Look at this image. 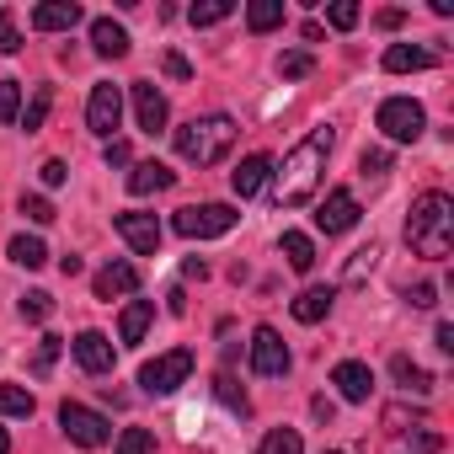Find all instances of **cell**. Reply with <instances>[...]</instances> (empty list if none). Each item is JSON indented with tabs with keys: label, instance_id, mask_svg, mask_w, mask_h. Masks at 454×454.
I'll return each mask as SVG.
<instances>
[{
	"label": "cell",
	"instance_id": "obj_1",
	"mask_svg": "<svg viewBox=\"0 0 454 454\" xmlns=\"http://www.w3.org/2000/svg\"><path fill=\"white\" fill-rule=\"evenodd\" d=\"M332 145H337L332 129H316L310 139H300V145L289 150V160H284V171H278V187H273V203H278V208H300V203L316 198Z\"/></svg>",
	"mask_w": 454,
	"mask_h": 454
},
{
	"label": "cell",
	"instance_id": "obj_2",
	"mask_svg": "<svg viewBox=\"0 0 454 454\" xmlns=\"http://www.w3.org/2000/svg\"><path fill=\"white\" fill-rule=\"evenodd\" d=\"M406 247L427 262H443L454 247V203L449 192H422L406 214Z\"/></svg>",
	"mask_w": 454,
	"mask_h": 454
},
{
	"label": "cell",
	"instance_id": "obj_3",
	"mask_svg": "<svg viewBox=\"0 0 454 454\" xmlns=\"http://www.w3.org/2000/svg\"><path fill=\"white\" fill-rule=\"evenodd\" d=\"M171 145H176V155L187 166H219L224 155H231V145H236V123L224 118V113H208V118L182 123L171 134Z\"/></svg>",
	"mask_w": 454,
	"mask_h": 454
},
{
	"label": "cell",
	"instance_id": "obj_4",
	"mask_svg": "<svg viewBox=\"0 0 454 454\" xmlns=\"http://www.w3.org/2000/svg\"><path fill=\"white\" fill-rule=\"evenodd\" d=\"M236 208L231 203H192V208H182L171 224H176V236H187V241H214V236H231L236 231Z\"/></svg>",
	"mask_w": 454,
	"mask_h": 454
},
{
	"label": "cell",
	"instance_id": "obj_5",
	"mask_svg": "<svg viewBox=\"0 0 454 454\" xmlns=\"http://www.w3.org/2000/svg\"><path fill=\"white\" fill-rule=\"evenodd\" d=\"M374 123L385 129V139H395V145H417L422 129H427V113H422V102H411V97H385L380 113H374Z\"/></svg>",
	"mask_w": 454,
	"mask_h": 454
},
{
	"label": "cell",
	"instance_id": "obj_6",
	"mask_svg": "<svg viewBox=\"0 0 454 454\" xmlns=\"http://www.w3.org/2000/svg\"><path fill=\"white\" fill-rule=\"evenodd\" d=\"M187 374H192V353L187 348H171V353H160V358H150L139 369V385L150 395H171L176 385H187Z\"/></svg>",
	"mask_w": 454,
	"mask_h": 454
},
{
	"label": "cell",
	"instance_id": "obj_7",
	"mask_svg": "<svg viewBox=\"0 0 454 454\" xmlns=\"http://www.w3.org/2000/svg\"><path fill=\"white\" fill-rule=\"evenodd\" d=\"M59 427H65L70 443H81V449H102V443L113 438V422H107L102 411L81 406V401H65V406H59Z\"/></svg>",
	"mask_w": 454,
	"mask_h": 454
},
{
	"label": "cell",
	"instance_id": "obj_8",
	"mask_svg": "<svg viewBox=\"0 0 454 454\" xmlns=\"http://www.w3.org/2000/svg\"><path fill=\"white\" fill-rule=\"evenodd\" d=\"M118 123H123V86H113V81L91 86V102H86V129H91V134H102V139H113V134H118Z\"/></svg>",
	"mask_w": 454,
	"mask_h": 454
},
{
	"label": "cell",
	"instance_id": "obj_9",
	"mask_svg": "<svg viewBox=\"0 0 454 454\" xmlns=\"http://www.w3.org/2000/svg\"><path fill=\"white\" fill-rule=\"evenodd\" d=\"M289 348H284V337L273 332V326H257L252 332V374H262V380H278V374H289Z\"/></svg>",
	"mask_w": 454,
	"mask_h": 454
},
{
	"label": "cell",
	"instance_id": "obj_10",
	"mask_svg": "<svg viewBox=\"0 0 454 454\" xmlns=\"http://www.w3.org/2000/svg\"><path fill=\"white\" fill-rule=\"evenodd\" d=\"M113 231L139 252V257H155L160 252V224H155V214H113Z\"/></svg>",
	"mask_w": 454,
	"mask_h": 454
},
{
	"label": "cell",
	"instance_id": "obj_11",
	"mask_svg": "<svg viewBox=\"0 0 454 454\" xmlns=\"http://www.w3.org/2000/svg\"><path fill=\"white\" fill-rule=\"evenodd\" d=\"M353 224H358V198H353L348 187L326 192V203L316 208V231H326V236H342V231H353Z\"/></svg>",
	"mask_w": 454,
	"mask_h": 454
},
{
	"label": "cell",
	"instance_id": "obj_12",
	"mask_svg": "<svg viewBox=\"0 0 454 454\" xmlns=\"http://www.w3.org/2000/svg\"><path fill=\"white\" fill-rule=\"evenodd\" d=\"M70 353H75V364L86 369V374H113V337H102V332H81L75 342H70Z\"/></svg>",
	"mask_w": 454,
	"mask_h": 454
},
{
	"label": "cell",
	"instance_id": "obj_13",
	"mask_svg": "<svg viewBox=\"0 0 454 454\" xmlns=\"http://www.w3.org/2000/svg\"><path fill=\"white\" fill-rule=\"evenodd\" d=\"M332 385L342 390V401H369V390H374V374H369V364H358V358H342L337 369H332Z\"/></svg>",
	"mask_w": 454,
	"mask_h": 454
},
{
	"label": "cell",
	"instance_id": "obj_14",
	"mask_svg": "<svg viewBox=\"0 0 454 454\" xmlns=\"http://www.w3.org/2000/svg\"><path fill=\"white\" fill-rule=\"evenodd\" d=\"M134 118H139L145 134H160L166 129V97L150 81H134Z\"/></svg>",
	"mask_w": 454,
	"mask_h": 454
},
{
	"label": "cell",
	"instance_id": "obj_15",
	"mask_svg": "<svg viewBox=\"0 0 454 454\" xmlns=\"http://www.w3.org/2000/svg\"><path fill=\"white\" fill-rule=\"evenodd\" d=\"M91 284H97V300H118V294H134L139 289V268L134 262H107Z\"/></svg>",
	"mask_w": 454,
	"mask_h": 454
},
{
	"label": "cell",
	"instance_id": "obj_16",
	"mask_svg": "<svg viewBox=\"0 0 454 454\" xmlns=\"http://www.w3.org/2000/svg\"><path fill=\"white\" fill-rule=\"evenodd\" d=\"M268 176H273V155H247V160L231 171V187H236L241 198H252V192L268 187Z\"/></svg>",
	"mask_w": 454,
	"mask_h": 454
},
{
	"label": "cell",
	"instance_id": "obj_17",
	"mask_svg": "<svg viewBox=\"0 0 454 454\" xmlns=\"http://www.w3.org/2000/svg\"><path fill=\"white\" fill-rule=\"evenodd\" d=\"M176 182V171L171 166H160V160H139L134 171H129V192L134 198H150V192H166Z\"/></svg>",
	"mask_w": 454,
	"mask_h": 454
},
{
	"label": "cell",
	"instance_id": "obj_18",
	"mask_svg": "<svg viewBox=\"0 0 454 454\" xmlns=\"http://www.w3.org/2000/svg\"><path fill=\"white\" fill-rule=\"evenodd\" d=\"M150 321H155V300H129V305H123V316H118V337H123V348L145 342Z\"/></svg>",
	"mask_w": 454,
	"mask_h": 454
},
{
	"label": "cell",
	"instance_id": "obj_19",
	"mask_svg": "<svg viewBox=\"0 0 454 454\" xmlns=\"http://www.w3.org/2000/svg\"><path fill=\"white\" fill-rule=\"evenodd\" d=\"M75 22H81V6H75V0H49V6L33 12V27H38V33H70Z\"/></svg>",
	"mask_w": 454,
	"mask_h": 454
},
{
	"label": "cell",
	"instance_id": "obj_20",
	"mask_svg": "<svg viewBox=\"0 0 454 454\" xmlns=\"http://www.w3.org/2000/svg\"><path fill=\"white\" fill-rule=\"evenodd\" d=\"M91 49H97L102 59H123V54H129V33H123L113 17H97V22H91Z\"/></svg>",
	"mask_w": 454,
	"mask_h": 454
},
{
	"label": "cell",
	"instance_id": "obj_21",
	"mask_svg": "<svg viewBox=\"0 0 454 454\" xmlns=\"http://www.w3.org/2000/svg\"><path fill=\"white\" fill-rule=\"evenodd\" d=\"M427 65H433V54H427V49H411V43H390V49H385V70H390V75L427 70Z\"/></svg>",
	"mask_w": 454,
	"mask_h": 454
},
{
	"label": "cell",
	"instance_id": "obj_22",
	"mask_svg": "<svg viewBox=\"0 0 454 454\" xmlns=\"http://www.w3.org/2000/svg\"><path fill=\"white\" fill-rule=\"evenodd\" d=\"M390 374H395V380H401V390H411V395H427V390H433V374H427L422 364H411L406 353H395V358H390Z\"/></svg>",
	"mask_w": 454,
	"mask_h": 454
},
{
	"label": "cell",
	"instance_id": "obj_23",
	"mask_svg": "<svg viewBox=\"0 0 454 454\" xmlns=\"http://www.w3.org/2000/svg\"><path fill=\"white\" fill-rule=\"evenodd\" d=\"M332 289H305L300 300H294V321H305V326H316V321H326V310H332Z\"/></svg>",
	"mask_w": 454,
	"mask_h": 454
},
{
	"label": "cell",
	"instance_id": "obj_24",
	"mask_svg": "<svg viewBox=\"0 0 454 454\" xmlns=\"http://www.w3.org/2000/svg\"><path fill=\"white\" fill-rule=\"evenodd\" d=\"M247 27H252V33L284 27V0H252V6H247Z\"/></svg>",
	"mask_w": 454,
	"mask_h": 454
},
{
	"label": "cell",
	"instance_id": "obj_25",
	"mask_svg": "<svg viewBox=\"0 0 454 454\" xmlns=\"http://www.w3.org/2000/svg\"><path fill=\"white\" fill-rule=\"evenodd\" d=\"M284 257H289V268H294V273H310V268H316V247H310V236L284 231Z\"/></svg>",
	"mask_w": 454,
	"mask_h": 454
},
{
	"label": "cell",
	"instance_id": "obj_26",
	"mask_svg": "<svg viewBox=\"0 0 454 454\" xmlns=\"http://www.w3.org/2000/svg\"><path fill=\"white\" fill-rule=\"evenodd\" d=\"M33 411H38L33 390H22V385H0V417H33Z\"/></svg>",
	"mask_w": 454,
	"mask_h": 454
},
{
	"label": "cell",
	"instance_id": "obj_27",
	"mask_svg": "<svg viewBox=\"0 0 454 454\" xmlns=\"http://www.w3.org/2000/svg\"><path fill=\"white\" fill-rule=\"evenodd\" d=\"M12 262H17V268H43V262H49V247H43L38 236H17V241H12Z\"/></svg>",
	"mask_w": 454,
	"mask_h": 454
},
{
	"label": "cell",
	"instance_id": "obj_28",
	"mask_svg": "<svg viewBox=\"0 0 454 454\" xmlns=\"http://www.w3.org/2000/svg\"><path fill=\"white\" fill-rule=\"evenodd\" d=\"M257 454H305V443H300V433L294 427H273L268 438H262V449Z\"/></svg>",
	"mask_w": 454,
	"mask_h": 454
},
{
	"label": "cell",
	"instance_id": "obj_29",
	"mask_svg": "<svg viewBox=\"0 0 454 454\" xmlns=\"http://www.w3.org/2000/svg\"><path fill=\"white\" fill-rule=\"evenodd\" d=\"M59 348H65V337H43V342H38V353H33V374H38V380H49V374H54Z\"/></svg>",
	"mask_w": 454,
	"mask_h": 454
},
{
	"label": "cell",
	"instance_id": "obj_30",
	"mask_svg": "<svg viewBox=\"0 0 454 454\" xmlns=\"http://www.w3.org/2000/svg\"><path fill=\"white\" fill-rule=\"evenodd\" d=\"M231 12H236L231 0H208V6H192V12H187V22H192V27H214V22H224Z\"/></svg>",
	"mask_w": 454,
	"mask_h": 454
},
{
	"label": "cell",
	"instance_id": "obj_31",
	"mask_svg": "<svg viewBox=\"0 0 454 454\" xmlns=\"http://www.w3.org/2000/svg\"><path fill=\"white\" fill-rule=\"evenodd\" d=\"M49 107H54V86H38V97H33V107H27V118H22V129L33 134V129H43V118H49Z\"/></svg>",
	"mask_w": 454,
	"mask_h": 454
},
{
	"label": "cell",
	"instance_id": "obj_32",
	"mask_svg": "<svg viewBox=\"0 0 454 454\" xmlns=\"http://www.w3.org/2000/svg\"><path fill=\"white\" fill-rule=\"evenodd\" d=\"M49 316H54V300H49L43 289L22 294V321H33V326H38V321H49Z\"/></svg>",
	"mask_w": 454,
	"mask_h": 454
},
{
	"label": "cell",
	"instance_id": "obj_33",
	"mask_svg": "<svg viewBox=\"0 0 454 454\" xmlns=\"http://www.w3.org/2000/svg\"><path fill=\"white\" fill-rule=\"evenodd\" d=\"M118 454H155V438L145 427H123L118 433Z\"/></svg>",
	"mask_w": 454,
	"mask_h": 454
},
{
	"label": "cell",
	"instance_id": "obj_34",
	"mask_svg": "<svg viewBox=\"0 0 454 454\" xmlns=\"http://www.w3.org/2000/svg\"><path fill=\"white\" fill-rule=\"evenodd\" d=\"M22 113V81H0V123H12Z\"/></svg>",
	"mask_w": 454,
	"mask_h": 454
},
{
	"label": "cell",
	"instance_id": "obj_35",
	"mask_svg": "<svg viewBox=\"0 0 454 454\" xmlns=\"http://www.w3.org/2000/svg\"><path fill=\"white\" fill-rule=\"evenodd\" d=\"M214 395H219L224 406H231V411H241V417L252 411V406H247V395L236 390V380H231V374H219V380H214Z\"/></svg>",
	"mask_w": 454,
	"mask_h": 454
},
{
	"label": "cell",
	"instance_id": "obj_36",
	"mask_svg": "<svg viewBox=\"0 0 454 454\" xmlns=\"http://www.w3.org/2000/svg\"><path fill=\"white\" fill-rule=\"evenodd\" d=\"M310 70H316L310 54H284V59H278V75H284V81H305Z\"/></svg>",
	"mask_w": 454,
	"mask_h": 454
},
{
	"label": "cell",
	"instance_id": "obj_37",
	"mask_svg": "<svg viewBox=\"0 0 454 454\" xmlns=\"http://www.w3.org/2000/svg\"><path fill=\"white\" fill-rule=\"evenodd\" d=\"M22 49V38H17V12L6 6V12H0V54H17Z\"/></svg>",
	"mask_w": 454,
	"mask_h": 454
},
{
	"label": "cell",
	"instance_id": "obj_38",
	"mask_svg": "<svg viewBox=\"0 0 454 454\" xmlns=\"http://www.w3.org/2000/svg\"><path fill=\"white\" fill-rule=\"evenodd\" d=\"M326 22H332L337 33H348V27H358V6H353V0H337V6L326 12Z\"/></svg>",
	"mask_w": 454,
	"mask_h": 454
},
{
	"label": "cell",
	"instance_id": "obj_39",
	"mask_svg": "<svg viewBox=\"0 0 454 454\" xmlns=\"http://www.w3.org/2000/svg\"><path fill=\"white\" fill-rule=\"evenodd\" d=\"M358 171H364V176H385V171H390V150H364V155H358Z\"/></svg>",
	"mask_w": 454,
	"mask_h": 454
},
{
	"label": "cell",
	"instance_id": "obj_40",
	"mask_svg": "<svg viewBox=\"0 0 454 454\" xmlns=\"http://www.w3.org/2000/svg\"><path fill=\"white\" fill-rule=\"evenodd\" d=\"M22 214H27V219H33V224H54V219H59V214H54V203H49V198H22Z\"/></svg>",
	"mask_w": 454,
	"mask_h": 454
},
{
	"label": "cell",
	"instance_id": "obj_41",
	"mask_svg": "<svg viewBox=\"0 0 454 454\" xmlns=\"http://www.w3.org/2000/svg\"><path fill=\"white\" fill-rule=\"evenodd\" d=\"M374 262H380V247H364V252H353V262H348V278L358 284V278H364Z\"/></svg>",
	"mask_w": 454,
	"mask_h": 454
},
{
	"label": "cell",
	"instance_id": "obj_42",
	"mask_svg": "<svg viewBox=\"0 0 454 454\" xmlns=\"http://www.w3.org/2000/svg\"><path fill=\"white\" fill-rule=\"evenodd\" d=\"M38 176H43V187H59V182L70 176V166H65V160H43V166H38Z\"/></svg>",
	"mask_w": 454,
	"mask_h": 454
},
{
	"label": "cell",
	"instance_id": "obj_43",
	"mask_svg": "<svg viewBox=\"0 0 454 454\" xmlns=\"http://www.w3.org/2000/svg\"><path fill=\"white\" fill-rule=\"evenodd\" d=\"M406 300H411L417 310H433V305H438V289H433V284H417V289H411Z\"/></svg>",
	"mask_w": 454,
	"mask_h": 454
},
{
	"label": "cell",
	"instance_id": "obj_44",
	"mask_svg": "<svg viewBox=\"0 0 454 454\" xmlns=\"http://www.w3.org/2000/svg\"><path fill=\"white\" fill-rule=\"evenodd\" d=\"M129 160H134V150L123 139H107V166H129Z\"/></svg>",
	"mask_w": 454,
	"mask_h": 454
},
{
	"label": "cell",
	"instance_id": "obj_45",
	"mask_svg": "<svg viewBox=\"0 0 454 454\" xmlns=\"http://www.w3.org/2000/svg\"><path fill=\"white\" fill-rule=\"evenodd\" d=\"M166 75H171V81H187V75H192V65H187L182 54H166Z\"/></svg>",
	"mask_w": 454,
	"mask_h": 454
},
{
	"label": "cell",
	"instance_id": "obj_46",
	"mask_svg": "<svg viewBox=\"0 0 454 454\" xmlns=\"http://www.w3.org/2000/svg\"><path fill=\"white\" fill-rule=\"evenodd\" d=\"M433 342H438L443 353H454V326H449V321H438V332H433Z\"/></svg>",
	"mask_w": 454,
	"mask_h": 454
},
{
	"label": "cell",
	"instance_id": "obj_47",
	"mask_svg": "<svg viewBox=\"0 0 454 454\" xmlns=\"http://www.w3.org/2000/svg\"><path fill=\"white\" fill-rule=\"evenodd\" d=\"M411 449H417V454H438V433H417Z\"/></svg>",
	"mask_w": 454,
	"mask_h": 454
},
{
	"label": "cell",
	"instance_id": "obj_48",
	"mask_svg": "<svg viewBox=\"0 0 454 454\" xmlns=\"http://www.w3.org/2000/svg\"><path fill=\"white\" fill-rule=\"evenodd\" d=\"M374 22H380V27H385V33H390V27H401V22H406V12H380V17H374Z\"/></svg>",
	"mask_w": 454,
	"mask_h": 454
},
{
	"label": "cell",
	"instance_id": "obj_49",
	"mask_svg": "<svg viewBox=\"0 0 454 454\" xmlns=\"http://www.w3.org/2000/svg\"><path fill=\"white\" fill-rule=\"evenodd\" d=\"M166 310H171V316H182V310H187V294H182V289H171V294H166Z\"/></svg>",
	"mask_w": 454,
	"mask_h": 454
},
{
	"label": "cell",
	"instance_id": "obj_50",
	"mask_svg": "<svg viewBox=\"0 0 454 454\" xmlns=\"http://www.w3.org/2000/svg\"><path fill=\"white\" fill-rule=\"evenodd\" d=\"M0 454H12V438H6V427H0Z\"/></svg>",
	"mask_w": 454,
	"mask_h": 454
},
{
	"label": "cell",
	"instance_id": "obj_51",
	"mask_svg": "<svg viewBox=\"0 0 454 454\" xmlns=\"http://www.w3.org/2000/svg\"><path fill=\"white\" fill-rule=\"evenodd\" d=\"M332 454H337V449H332Z\"/></svg>",
	"mask_w": 454,
	"mask_h": 454
}]
</instances>
